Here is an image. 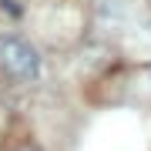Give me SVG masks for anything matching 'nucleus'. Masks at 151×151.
<instances>
[{
  "label": "nucleus",
  "mask_w": 151,
  "mask_h": 151,
  "mask_svg": "<svg viewBox=\"0 0 151 151\" xmlns=\"http://www.w3.org/2000/svg\"><path fill=\"white\" fill-rule=\"evenodd\" d=\"M0 67L14 77V81H37L40 74V54L17 34L0 37Z\"/></svg>",
  "instance_id": "nucleus-1"
},
{
  "label": "nucleus",
  "mask_w": 151,
  "mask_h": 151,
  "mask_svg": "<svg viewBox=\"0 0 151 151\" xmlns=\"http://www.w3.org/2000/svg\"><path fill=\"white\" fill-rule=\"evenodd\" d=\"M0 4L7 7V14H14V17H20V4H14V0H0Z\"/></svg>",
  "instance_id": "nucleus-2"
},
{
  "label": "nucleus",
  "mask_w": 151,
  "mask_h": 151,
  "mask_svg": "<svg viewBox=\"0 0 151 151\" xmlns=\"http://www.w3.org/2000/svg\"><path fill=\"white\" fill-rule=\"evenodd\" d=\"M17 151H37V148H30V145H24V148H17Z\"/></svg>",
  "instance_id": "nucleus-3"
},
{
  "label": "nucleus",
  "mask_w": 151,
  "mask_h": 151,
  "mask_svg": "<svg viewBox=\"0 0 151 151\" xmlns=\"http://www.w3.org/2000/svg\"><path fill=\"white\" fill-rule=\"evenodd\" d=\"M148 77H151V74H148Z\"/></svg>",
  "instance_id": "nucleus-4"
}]
</instances>
